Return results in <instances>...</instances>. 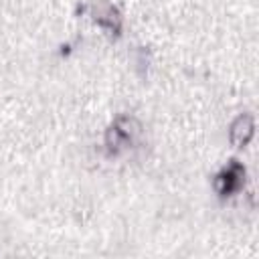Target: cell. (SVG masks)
Returning <instances> with one entry per match:
<instances>
[{"instance_id": "6da1fadb", "label": "cell", "mask_w": 259, "mask_h": 259, "mask_svg": "<svg viewBox=\"0 0 259 259\" xmlns=\"http://www.w3.org/2000/svg\"><path fill=\"white\" fill-rule=\"evenodd\" d=\"M243 180H245V168L239 162L233 160L229 166H225L214 176V188H217L219 194L231 196V194H235L243 186Z\"/></svg>"}, {"instance_id": "3957f363", "label": "cell", "mask_w": 259, "mask_h": 259, "mask_svg": "<svg viewBox=\"0 0 259 259\" xmlns=\"http://www.w3.org/2000/svg\"><path fill=\"white\" fill-rule=\"evenodd\" d=\"M95 20H97L99 24H107V26L113 28V30L119 28V16H117L115 8H111L109 4H103V6L95 12Z\"/></svg>"}, {"instance_id": "7a4b0ae2", "label": "cell", "mask_w": 259, "mask_h": 259, "mask_svg": "<svg viewBox=\"0 0 259 259\" xmlns=\"http://www.w3.org/2000/svg\"><path fill=\"white\" fill-rule=\"evenodd\" d=\"M253 130H255L253 115H251V113H243V115H239V117L233 121L231 132H229L233 146H237V148H239V146H245V144L251 140Z\"/></svg>"}]
</instances>
